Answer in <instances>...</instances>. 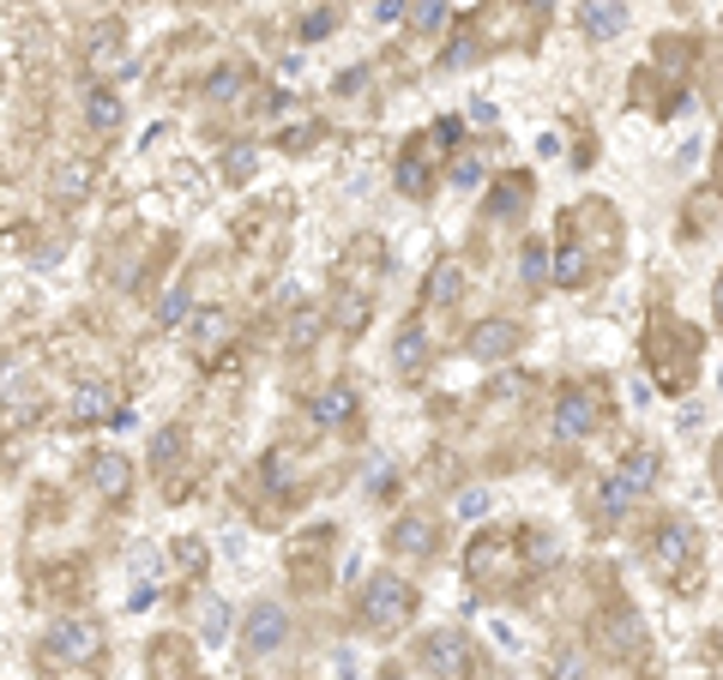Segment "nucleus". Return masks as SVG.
<instances>
[{
    "mask_svg": "<svg viewBox=\"0 0 723 680\" xmlns=\"http://www.w3.org/2000/svg\"><path fill=\"white\" fill-rule=\"evenodd\" d=\"M97 650H102V632L91 620H55L49 627V657L55 662H97Z\"/></svg>",
    "mask_w": 723,
    "mask_h": 680,
    "instance_id": "obj_9",
    "label": "nucleus"
},
{
    "mask_svg": "<svg viewBox=\"0 0 723 680\" xmlns=\"http://www.w3.org/2000/svg\"><path fill=\"white\" fill-rule=\"evenodd\" d=\"M657 332L663 337L645 332V362H652V374L663 380V392H682L693 380V367H700V356H705V337L687 332V325H675V319H663Z\"/></svg>",
    "mask_w": 723,
    "mask_h": 680,
    "instance_id": "obj_1",
    "label": "nucleus"
},
{
    "mask_svg": "<svg viewBox=\"0 0 723 680\" xmlns=\"http://www.w3.org/2000/svg\"><path fill=\"white\" fill-rule=\"evenodd\" d=\"M356 416H362L356 386H320L314 397H307V422L314 427H350Z\"/></svg>",
    "mask_w": 723,
    "mask_h": 680,
    "instance_id": "obj_10",
    "label": "nucleus"
},
{
    "mask_svg": "<svg viewBox=\"0 0 723 680\" xmlns=\"http://www.w3.org/2000/svg\"><path fill=\"white\" fill-rule=\"evenodd\" d=\"M380 680H404V674H398V669H387V674H380Z\"/></svg>",
    "mask_w": 723,
    "mask_h": 680,
    "instance_id": "obj_44",
    "label": "nucleus"
},
{
    "mask_svg": "<svg viewBox=\"0 0 723 680\" xmlns=\"http://www.w3.org/2000/svg\"><path fill=\"white\" fill-rule=\"evenodd\" d=\"M115 410L121 404H115V392L102 386V380H85V386L72 392V422H109Z\"/></svg>",
    "mask_w": 723,
    "mask_h": 680,
    "instance_id": "obj_17",
    "label": "nucleus"
},
{
    "mask_svg": "<svg viewBox=\"0 0 723 680\" xmlns=\"http://www.w3.org/2000/svg\"><path fill=\"white\" fill-rule=\"evenodd\" d=\"M447 24V0H410V31L417 37H434Z\"/></svg>",
    "mask_w": 723,
    "mask_h": 680,
    "instance_id": "obj_23",
    "label": "nucleus"
},
{
    "mask_svg": "<svg viewBox=\"0 0 723 680\" xmlns=\"http://www.w3.org/2000/svg\"><path fill=\"white\" fill-rule=\"evenodd\" d=\"M194 332H199V344H217V337L229 332V319H224V314H199V319H194Z\"/></svg>",
    "mask_w": 723,
    "mask_h": 680,
    "instance_id": "obj_35",
    "label": "nucleus"
},
{
    "mask_svg": "<svg viewBox=\"0 0 723 680\" xmlns=\"http://www.w3.org/2000/svg\"><path fill=\"white\" fill-rule=\"evenodd\" d=\"M392 356H398V367H404V374H422V367H428V332H422V325H404V332H398V349H392Z\"/></svg>",
    "mask_w": 723,
    "mask_h": 680,
    "instance_id": "obj_22",
    "label": "nucleus"
},
{
    "mask_svg": "<svg viewBox=\"0 0 723 680\" xmlns=\"http://www.w3.org/2000/svg\"><path fill=\"white\" fill-rule=\"evenodd\" d=\"M717 319H723V277H717Z\"/></svg>",
    "mask_w": 723,
    "mask_h": 680,
    "instance_id": "obj_43",
    "label": "nucleus"
},
{
    "mask_svg": "<svg viewBox=\"0 0 723 680\" xmlns=\"http://www.w3.org/2000/svg\"><path fill=\"white\" fill-rule=\"evenodd\" d=\"M459 295H465V272H459V259H440V265H434V277H428V302L447 307V302H459Z\"/></svg>",
    "mask_w": 723,
    "mask_h": 680,
    "instance_id": "obj_21",
    "label": "nucleus"
},
{
    "mask_svg": "<svg viewBox=\"0 0 723 680\" xmlns=\"http://www.w3.org/2000/svg\"><path fill=\"white\" fill-rule=\"evenodd\" d=\"M338 325H344V332H362V325H368V295L350 289L344 302H338Z\"/></svg>",
    "mask_w": 723,
    "mask_h": 680,
    "instance_id": "obj_28",
    "label": "nucleus"
},
{
    "mask_svg": "<svg viewBox=\"0 0 723 680\" xmlns=\"http://www.w3.org/2000/svg\"><path fill=\"white\" fill-rule=\"evenodd\" d=\"M470 61H477V37H459L452 55H447V67H470Z\"/></svg>",
    "mask_w": 723,
    "mask_h": 680,
    "instance_id": "obj_38",
    "label": "nucleus"
},
{
    "mask_svg": "<svg viewBox=\"0 0 723 680\" xmlns=\"http://www.w3.org/2000/svg\"><path fill=\"white\" fill-rule=\"evenodd\" d=\"M121 121H127V102L109 91V85H91L85 91V127L91 132H121Z\"/></svg>",
    "mask_w": 723,
    "mask_h": 680,
    "instance_id": "obj_14",
    "label": "nucleus"
},
{
    "mask_svg": "<svg viewBox=\"0 0 723 680\" xmlns=\"http://www.w3.org/2000/svg\"><path fill=\"white\" fill-rule=\"evenodd\" d=\"M314 332H320V314H314V307H296V319H290V344H314Z\"/></svg>",
    "mask_w": 723,
    "mask_h": 680,
    "instance_id": "obj_30",
    "label": "nucleus"
},
{
    "mask_svg": "<svg viewBox=\"0 0 723 680\" xmlns=\"http://www.w3.org/2000/svg\"><path fill=\"white\" fill-rule=\"evenodd\" d=\"M91 181H97V175H91V162H61V169H55V199H61V205H79L85 194H91Z\"/></svg>",
    "mask_w": 723,
    "mask_h": 680,
    "instance_id": "obj_20",
    "label": "nucleus"
},
{
    "mask_svg": "<svg viewBox=\"0 0 723 680\" xmlns=\"http://www.w3.org/2000/svg\"><path fill=\"white\" fill-rule=\"evenodd\" d=\"M229 639H235V609H229L224 597L205 602V609H199V644H205V650H224Z\"/></svg>",
    "mask_w": 723,
    "mask_h": 680,
    "instance_id": "obj_18",
    "label": "nucleus"
},
{
    "mask_svg": "<svg viewBox=\"0 0 723 680\" xmlns=\"http://www.w3.org/2000/svg\"><path fill=\"white\" fill-rule=\"evenodd\" d=\"M392 554L428 560V554H434V524H428V519H398V530H392Z\"/></svg>",
    "mask_w": 723,
    "mask_h": 680,
    "instance_id": "obj_19",
    "label": "nucleus"
},
{
    "mask_svg": "<svg viewBox=\"0 0 723 680\" xmlns=\"http://www.w3.org/2000/svg\"><path fill=\"white\" fill-rule=\"evenodd\" d=\"M115 61H121V31L109 24V31H97V42H91V67H97V72H109Z\"/></svg>",
    "mask_w": 723,
    "mask_h": 680,
    "instance_id": "obj_27",
    "label": "nucleus"
},
{
    "mask_svg": "<svg viewBox=\"0 0 723 680\" xmlns=\"http://www.w3.org/2000/svg\"><path fill=\"white\" fill-rule=\"evenodd\" d=\"M422 669L440 674V680H459L470 669V639H465L459 627H434L422 639Z\"/></svg>",
    "mask_w": 723,
    "mask_h": 680,
    "instance_id": "obj_7",
    "label": "nucleus"
},
{
    "mask_svg": "<svg viewBox=\"0 0 723 680\" xmlns=\"http://www.w3.org/2000/svg\"><path fill=\"white\" fill-rule=\"evenodd\" d=\"M543 277H549V247L530 242L525 247V284H543Z\"/></svg>",
    "mask_w": 723,
    "mask_h": 680,
    "instance_id": "obj_29",
    "label": "nucleus"
},
{
    "mask_svg": "<svg viewBox=\"0 0 723 680\" xmlns=\"http://www.w3.org/2000/svg\"><path fill=\"white\" fill-rule=\"evenodd\" d=\"M254 162H260V151H254V145H242V151H229V162H224V169H229V181H247V175H254Z\"/></svg>",
    "mask_w": 723,
    "mask_h": 680,
    "instance_id": "obj_32",
    "label": "nucleus"
},
{
    "mask_svg": "<svg viewBox=\"0 0 723 680\" xmlns=\"http://www.w3.org/2000/svg\"><path fill=\"white\" fill-rule=\"evenodd\" d=\"M452 139H459V121H434V127H428L422 139L398 157V194L428 199V187H434V162L452 151Z\"/></svg>",
    "mask_w": 723,
    "mask_h": 680,
    "instance_id": "obj_3",
    "label": "nucleus"
},
{
    "mask_svg": "<svg viewBox=\"0 0 723 680\" xmlns=\"http://www.w3.org/2000/svg\"><path fill=\"white\" fill-rule=\"evenodd\" d=\"M525 194H530V187H525V175H512L507 187H495L489 211H495V217H519V211H525Z\"/></svg>",
    "mask_w": 723,
    "mask_h": 680,
    "instance_id": "obj_24",
    "label": "nucleus"
},
{
    "mask_svg": "<svg viewBox=\"0 0 723 680\" xmlns=\"http://www.w3.org/2000/svg\"><path fill=\"white\" fill-rule=\"evenodd\" d=\"M235 91H242V72H235V67H224V72H217V79H212V97H217V102H229Z\"/></svg>",
    "mask_w": 723,
    "mask_h": 680,
    "instance_id": "obj_36",
    "label": "nucleus"
},
{
    "mask_svg": "<svg viewBox=\"0 0 723 680\" xmlns=\"http://www.w3.org/2000/svg\"><path fill=\"white\" fill-rule=\"evenodd\" d=\"M489 512V487H465L459 494V519H482Z\"/></svg>",
    "mask_w": 723,
    "mask_h": 680,
    "instance_id": "obj_33",
    "label": "nucleus"
},
{
    "mask_svg": "<svg viewBox=\"0 0 723 680\" xmlns=\"http://www.w3.org/2000/svg\"><path fill=\"white\" fill-rule=\"evenodd\" d=\"M525 549H530V566H549V560L560 554V549H555V542H549V536H543V530H530V536H525Z\"/></svg>",
    "mask_w": 723,
    "mask_h": 680,
    "instance_id": "obj_34",
    "label": "nucleus"
},
{
    "mask_svg": "<svg viewBox=\"0 0 723 680\" xmlns=\"http://www.w3.org/2000/svg\"><path fill=\"white\" fill-rule=\"evenodd\" d=\"M597 422H603V410L585 386H567L555 397V440H592Z\"/></svg>",
    "mask_w": 723,
    "mask_h": 680,
    "instance_id": "obj_8",
    "label": "nucleus"
},
{
    "mask_svg": "<svg viewBox=\"0 0 723 680\" xmlns=\"http://www.w3.org/2000/svg\"><path fill=\"white\" fill-rule=\"evenodd\" d=\"M332 24H338V12H307V19H302V37H326Z\"/></svg>",
    "mask_w": 723,
    "mask_h": 680,
    "instance_id": "obj_37",
    "label": "nucleus"
},
{
    "mask_svg": "<svg viewBox=\"0 0 723 680\" xmlns=\"http://www.w3.org/2000/svg\"><path fill=\"white\" fill-rule=\"evenodd\" d=\"M187 314H194V289L175 284V289L164 295V302H157V325H182Z\"/></svg>",
    "mask_w": 723,
    "mask_h": 680,
    "instance_id": "obj_25",
    "label": "nucleus"
},
{
    "mask_svg": "<svg viewBox=\"0 0 723 680\" xmlns=\"http://www.w3.org/2000/svg\"><path fill=\"white\" fill-rule=\"evenodd\" d=\"M627 506H633V487L622 476H609V482H603V494H597V512H603V519H622Z\"/></svg>",
    "mask_w": 723,
    "mask_h": 680,
    "instance_id": "obj_26",
    "label": "nucleus"
},
{
    "mask_svg": "<svg viewBox=\"0 0 723 680\" xmlns=\"http://www.w3.org/2000/svg\"><path fill=\"white\" fill-rule=\"evenodd\" d=\"M85 476H91V487H97V494H127V482H133V464H127V457L121 452H97L91 457V464H85Z\"/></svg>",
    "mask_w": 723,
    "mask_h": 680,
    "instance_id": "obj_16",
    "label": "nucleus"
},
{
    "mask_svg": "<svg viewBox=\"0 0 723 680\" xmlns=\"http://www.w3.org/2000/svg\"><path fill=\"white\" fill-rule=\"evenodd\" d=\"M585 277H592V254H585L579 242H555V254H549V284H555V289H585Z\"/></svg>",
    "mask_w": 723,
    "mask_h": 680,
    "instance_id": "obj_13",
    "label": "nucleus"
},
{
    "mask_svg": "<svg viewBox=\"0 0 723 680\" xmlns=\"http://www.w3.org/2000/svg\"><path fill=\"white\" fill-rule=\"evenodd\" d=\"M495 644H500V650H519V632H512L507 620H500V627H495Z\"/></svg>",
    "mask_w": 723,
    "mask_h": 680,
    "instance_id": "obj_41",
    "label": "nucleus"
},
{
    "mask_svg": "<svg viewBox=\"0 0 723 680\" xmlns=\"http://www.w3.org/2000/svg\"><path fill=\"white\" fill-rule=\"evenodd\" d=\"M615 476H622V482L633 487V500H639V494H652V487H657V476H663V457H657L652 446H633V452L622 457V470H615Z\"/></svg>",
    "mask_w": 723,
    "mask_h": 680,
    "instance_id": "obj_15",
    "label": "nucleus"
},
{
    "mask_svg": "<svg viewBox=\"0 0 723 680\" xmlns=\"http://www.w3.org/2000/svg\"><path fill=\"white\" fill-rule=\"evenodd\" d=\"M284 639H290V609H284V602H254L247 620H242V650L254 662H265V657L284 650Z\"/></svg>",
    "mask_w": 723,
    "mask_h": 680,
    "instance_id": "obj_6",
    "label": "nucleus"
},
{
    "mask_svg": "<svg viewBox=\"0 0 723 680\" xmlns=\"http://www.w3.org/2000/svg\"><path fill=\"white\" fill-rule=\"evenodd\" d=\"M133 422H139V416H133V410H127V404H121V410H115V416H109V427H115V434H127V427H133Z\"/></svg>",
    "mask_w": 723,
    "mask_h": 680,
    "instance_id": "obj_42",
    "label": "nucleus"
},
{
    "mask_svg": "<svg viewBox=\"0 0 723 680\" xmlns=\"http://www.w3.org/2000/svg\"><path fill=\"white\" fill-rule=\"evenodd\" d=\"M410 614H417V590H410V579H398V572H374V579L362 584V627L368 632L392 639L398 627H410Z\"/></svg>",
    "mask_w": 723,
    "mask_h": 680,
    "instance_id": "obj_2",
    "label": "nucleus"
},
{
    "mask_svg": "<svg viewBox=\"0 0 723 680\" xmlns=\"http://www.w3.org/2000/svg\"><path fill=\"white\" fill-rule=\"evenodd\" d=\"M465 572H470V579H477V584H500V579H519V549H512V542L507 536H500V530H489V536H477V542H470V549H465Z\"/></svg>",
    "mask_w": 723,
    "mask_h": 680,
    "instance_id": "obj_5",
    "label": "nucleus"
},
{
    "mask_svg": "<svg viewBox=\"0 0 723 680\" xmlns=\"http://www.w3.org/2000/svg\"><path fill=\"white\" fill-rule=\"evenodd\" d=\"M175 446H182V434H175V427H164V434H157V446H152V457H157V464H169Z\"/></svg>",
    "mask_w": 723,
    "mask_h": 680,
    "instance_id": "obj_39",
    "label": "nucleus"
},
{
    "mask_svg": "<svg viewBox=\"0 0 723 680\" xmlns=\"http://www.w3.org/2000/svg\"><path fill=\"white\" fill-rule=\"evenodd\" d=\"M452 187H482V157H452Z\"/></svg>",
    "mask_w": 723,
    "mask_h": 680,
    "instance_id": "obj_31",
    "label": "nucleus"
},
{
    "mask_svg": "<svg viewBox=\"0 0 723 680\" xmlns=\"http://www.w3.org/2000/svg\"><path fill=\"white\" fill-rule=\"evenodd\" d=\"M519 349V325L512 319H482L477 332H470V356L477 362H500V356H512Z\"/></svg>",
    "mask_w": 723,
    "mask_h": 680,
    "instance_id": "obj_12",
    "label": "nucleus"
},
{
    "mask_svg": "<svg viewBox=\"0 0 723 680\" xmlns=\"http://www.w3.org/2000/svg\"><path fill=\"white\" fill-rule=\"evenodd\" d=\"M555 680H585V662H579V657H560V669H555Z\"/></svg>",
    "mask_w": 723,
    "mask_h": 680,
    "instance_id": "obj_40",
    "label": "nucleus"
},
{
    "mask_svg": "<svg viewBox=\"0 0 723 680\" xmlns=\"http://www.w3.org/2000/svg\"><path fill=\"white\" fill-rule=\"evenodd\" d=\"M645 560H652V572H657V579L687 584L693 560H700V536H693V524H682V519L657 524V530H652V542H645Z\"/></svg>",
    "mask_w": 723,
    "mask_h": 680,
    "instance_id": "obj_4",
    "label": "nucleus"
},
{
    "mask_svg": "<svg viewBox=\"0 0 723 680\" xmlns=\"http://www.w3.org/2000/svg\"><path fill=\"white\" fill-rule=\"evenodd\" d=\"M579 31L592 42H609L627 31V0H579Z\"/></svg>",
    "mask_w": 723,
    "mask_h": 680,
    "instance_id": "obj_11",
    "label": "nucleus"
}]
</instances>
